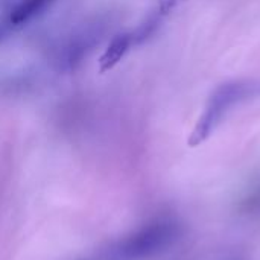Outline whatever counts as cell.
Segmentation results:
<instances>
[{"mask_svg":"<svg viewBox=\"0 0 260 260\" xmlns=\"http://www.w3.org/2000/svg\"><path fill=\"white\" fill-rule=\"evenodd\" d=\"M181 236L175 221L149 222L105 248L96 260H145L171 248Z\"/></svg>","mask_w":260,"mask_h":260,"instance_id":"obj_1","label":"cell"},{"mask_svg":"<svg viewBox=\"0 0 260 260\" xmlns=\"http://www.w3.org/2000/svg\"><path fill=\"white\" fill-rule=\"evenodd\" d=\"M55 0H21L11 12V23L12 24H23L44 9H47Z\"/></svg>","mask_w":260,"mask_h":260,"instance_id":"obj_4","label":"cell"},{"mask_svg":"<svg viewBox=\"0 0 260 260\" xmlns=\"http://www.w3.org/2000/svg\"><path fill=\"white\" fill-rule=\"evenodd\" d=\"M259 94L260 78L236 79L219 85L209 98L207 105L189 137V145L198 146L203 143L216 129V126L233 107L248 99L257 98Z\"/></svg>","mask_w":260,"mask_h":260,"instance_id":"obj_2","label":"cell"},{"mask_svg":"<svg viewBox=\"0 0 260 260\" xmlns=\"http://www.w3.org/2000/svg\"><path fill=\"white\" fill-rule=\"evenodd\" d=\"M131 43H133V37L129 34L116 35L99 59L101 72H108L110 69H113L123 58V55L128 52Z\"/></svg>","mask_w":260,"mask_h":260,"instance_id":"obj_3","label":"cell"}]
</instances>
